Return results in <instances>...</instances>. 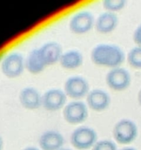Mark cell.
Returning <instances> with one entry per match:
<instances>
[{"instance_id":"23","label":"cell","mask_w":141,"mask_h":150,"mask_svg":"<svg viewBox=\"0 0 141 150\" xmlns=\"http://www.w3.org/2000/svg\"><path fill=\"white\" fill-rule=\"evenodd\" d=\"M3 148V139L1 136H0V150H2Z\"/></svg>"},{"instance_id":"19","label":"cell","mask_w":141,"mask_h":150,"mask_svg":"<svg viewBox=\"0 0 141 150\" xmlns=\"http://www.w3.org/2000/svg\"><path fill=\"white\" fill-rule=\"evenodd\" d=\"M92 150H118L116 144L110 140L98 141L93 146Z\"/></svg>"},{"instance_id":"22","label":"cell","mask_w":141,"mask_h":150,"mask_svg":"<svg viewBox=\"0 0 141 150\" xmlns=\"http://www.w3.org/2000/svg\"><path fill=\"white\" fill-rule=\"evenodd\" d=\"M137 99H138V102H139L140 105V106H141V89L139 91V92H138Z\"/></svg>"},{"instance_id":"1","label":"cell","mask_w":141,"mask_h":150,"mask_svg":"<svg viewBox=\"0 0 141 150\" xmlns=\"http://www.w3.org/2000/svg\"><path fill=\"white\" fill-rule=\"evenodd\" d=\"M90 59L96 65L113 69L120 67L125 60V54L118 45L101 43L93 48Z\"/></svg>"},{"instance_id":"2","label":"cell","mask_w":141,"mask_h":150,"mask_svg":"<svg viewBox=\"0 0 141 150\" xmlns=\"http://www.w3.org/2000/svg\"><path fill=\"white\" fill-rule=\"evenodd\" d=\"M72 146L79 150H86L93 148L98 142V136L93 128L81 126L72 132L70 137Z\"/></svg>"},{"instance_id":"18","label":"cell","mask_w":141,"mask_h":150,"mask_svg":"<svg viewBox=\"0 0 141 150\" xmlns=\"http://www.w3.org/2000/svg\"><path fill=\"white\" fill-rule=\"evenodd\" d=\"M125 0H104L103 7L107 12L115 13V12L122 10L126 5Z\"/></svg>"},{"instance_id":"10","label":"cell","mask_w":141,"mask_h":150,"mask_svg":"<svg viewBox=\"0 0 141 150\" xmlns=\"http://www.w3.org/2000/svg\"><path fill=\"white\" fill-rule=\"evenodd\" d=\"M67 96L63 90L51 89L42 95V106L46 111H57L66 105Z\"/></svg>"},{"instance_id":"3","label":"cell","mask_w":141,"mask_h":150,"mask_svg":"<svg viewBox=\"0 0 141 150\" xmlns=\"http://www.w3.org/2000/svg\"><path fill=\"white\" fill-rule=\"evenodd\" d=\"M113 137L120 144H129L136 139L138 134L137 125L128 119H123L115 125L113 130Z\"/></svg>"},{"instance_id":"24","label":"cell","mask_w":141,"mask_h":150,"mask_svg":"<svg viewBox=\"0 0 141 150\" xmlns=\"http://www.w3.org/2000/svg\"><path fill=\"white\" fill-rule=\"evenodd\" d=\"M121 150H137L135 149V148H132V147H126V148H124V149H121Z\"/></svg>"},{"instance_id":"11","label":"cell","mask_w":141,"mask_h":150,"mask_svg":"<svg viewBox=\"0 0 141 150\" xmlns=\"http://www.w3.org/2000/svg\"><path fill=\"white\" fill-rule=\"evenodd\" d=\"M110 97L105 91L99 89L90 90L86 96L87 105L97 112L104 111L110 104Z\"/></svg>"},{"instance_id":"7","label":"cell","mask_w":141,"mask_h":150,"mask_svg":"<svg viewBox=\"0 0 141 150\" xmlns=\"http://www.w3.org/2000/svg\"><path fill=\"white\" fill-rule=\"evenodd\" d=\"M131 75L127 70L121 67L110 69L106 76L107 86L115 91H123L131 84Z\"/></svg>"},{"instance_id":"25","label":"cell","mask_w":141,"mask_h":150,"mask_svg":"<svg viewBox=\"0 0 141 150\" xmlns=\"http://www.w3.org/2000/svg\"><path fill=\"white\" fill-rule=\"evenodd\" d=\"M60 150H71V149H65V148H62Z\"/></svg>"},{"instance_id":"17","label":"cell","mask_w":141,"mask_h":150,"mask_svg":"<svg viewBox=\"0 0 141 150\" xmlns=\"http://www.w3.org/2000/svg\"><path fill=\"white\" fill-rule=\"evenodd\" d=\"M127 61L131 67L141 69V46L137 45L129 51L127 54Z\"/></svg>"},{"instance_id":"9","label":"cell","mask_w":141,"mask_h":150,"mask_svg":"<svg viewBox=\"0 0 141 150\" xmlns=\"http://www.w3.org/2000/svg\"><path fill=\"white\" fill-rule=\"evenodd\" d=\"M38 57L46 67L59 62L63 53L62 46L57 42L50 41L37 48Z\"/></svg>"},{"instance_id":"12","label":"cell","mask_w":141,"mask_h":150,"mask_svg":"<svg viewBox=\"0 0 141 150\" xmlns=\"http://www.w3.org/2000/svg\"><path fill=\"white\" fill-rule=\"evenodd\" d=\"M19 99L22 106L26 109L35 110L42 106V95L38 89L32 86L22 89Z\"/></svg>"},{"instance_id":"14","label":"cell","mask_w":141,"mask_h":150,"mask_svg":"<svg viewBox=\"0 0 141 150\" xmlns=\"http://www.w3.org/2000/svg\"><path fill=\"white\" fill-rule=\"evenodd\" d=\"M118 24V17L111 12H104L95 19V29L101 34H108L113 32Z\"/></svg>"},{"instance_id":"21","label":"cell","mask_w":141,"mask_h":150,"mask_svg":"<svg viewBox=\"0 0 141 150\" xmlns=\"http://www.w3.org/2000/svg\"><path fill=\"white\" fill-rule=\"evenodd\" d=\"M22 150H41V149H38V148L34 147V146H27V147L24 148V149Z\"/></svg>"},{"instance_id":"5","label":"cell","mask_w":141,"mask_h":150,"mask_svg":"<svg viewBox=\"0 0 141 150\" xmlns=\"http://www.w3.org/2000/svg\"><path fill=\"white\" fill-rule=\"evenodd\" d=\"M63 114L64 120L69 124H80L88 117V105L80 100L71 101L65 105Z\"/></svg>"},{"instance_id":"6","label":"cell","mask_w":141,"mask_h":150,"mask_svg":"<svg viewBox=\"0 0 141 150\" xmlns=\"http://www.w3.org/2000/svg\"><path fill=\"white\" fill-rule=\"evenodd\" d=\"M63 91L67 97L74 100H79L87 96L90 92V86L88 81L83 77L73 76L66 81Z\"/></svg>"},{"instance_id":"15","label":"cell","mask_w":141,"mask_h":150,"mask_svg":"<svg viewBox=\"0 0 141 150\" xmlns=\"http://www.w3.org/2000/svg\"><path fill=\"white\" fill-rule=\"evenodd\" d=\"M83 59V56L79 51L69 50L62 54L59 63L64 69L74 70L82 65Z\"/></svg>"},{"instance_id":"16","label":"cell","mask_w":141,"mask_h":150,"mask_svg":"<svg viewBox=\"0 0 141 150\" xmlns=\"http://www.w3.org/2000/svg\"><path fill=\"white\" fill-rule=\"evenodd\" d=\"M24 60L25 69L32 74H39L46 68L38 57L37 48L32 50Z\"/></svg>"},{"instance_id":"8","label":"cell","mask_w":141,"mask_h":150,"mask_svg":"<svg viewBox=\"0 0 141 150\" xmlns=\"http://www.w3.org/2000/svg\"><path fill=\"white\" fill-rule=\"evenodd\" d=\"M94 23L95 18L92 13L88 10H82L72 16L69 21V28L74 34L83 35L92 29Z\"/></svg>"},{"instance_id":"20","label":"cell","mask_w":141,"mask_h":150,"mask_svg":"<svg viewBox=\"0 0 141 150\" xmlns=\"http://www.w3.org/2000/svg\"><path fill=\"white\" fill-rule=\"evenodd\" d=\"M133 40L137 45L141 46V23L134 32Z\"/></svg>"},{"instance_id":"13","label":"cell","mask_w":141,"mask_h":150,"mask_svg":"<svg viewBox=\"0 0 141 150\" xmlns=\"http://www.w3.org/2000/svg\"><path fill=\"white\" fill-rule=\"evenodd\" d=\"M64 142L63 135L55 130L44 132L38 141L41 150H60L63 148Z\"/></svg>"},{"instance_id":"4","label":"cell","mask_w":141,"mask_h":150,"mask_svg":"<svg viewBox=\"0 0 141 150\" xmlns=\"http://www.w3.org/2000/svg\"><path fill=\"white\" fill-rule=\"evenodd\" d=\"M25 59L18 52H12L3 58L1 69L3 74L7 78L19 77L25 69Z\"/></svg>"}]
</instances>
